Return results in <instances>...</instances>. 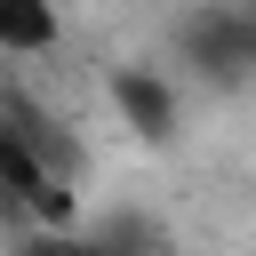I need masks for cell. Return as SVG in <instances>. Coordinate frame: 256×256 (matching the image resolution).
I'll list each match as a JSON object with an SVG mask.
<instances>
[{
  "mask_svg": "<svg viewBox=\"0 0 256 256\" xmlns=\"http://www.w3.org/2000/svg\"><path fill=\"white\" fill-rule=\"evenodd\" d=\"M176 48L208 88H240L256 80V8H192L176 24Z\"/></svg>",
  "mask_w": 256,
  "mask_h": 256,
  "instance_id": "1",
  "label": "cell"
},
{
  "mask_svg": "<svg viewBox=\"0 0 256 256\" xmlns=\"http://www.w3.org/2000/svg\"><path fill=\"white\" fill-rule=\"evenodd\" d=\"M112 112L128 120L136 144H168L176 120H184V96H176L168 72H152V64H120V72H112Z\"/></svg>",
  "mask_w": 256,
  "mask_h": 256,
  "instance_id": "2",
  "label": "cell"
},
{
  "mask_svg": "<svg viewBox=\"0 0 256 256\" xmlns=\"http://www.w3.org/2000/svg\"><path fill=\"white\" fill-rule=\"evenodd\" d=\"M64 40V16L56 8H0V48L8 56H40Z\"/></svg>",
  "mask_w": 256,
  "mask_h": 256,
  "instance_id": "3",
  "label": "cell"
}]
</instances>
